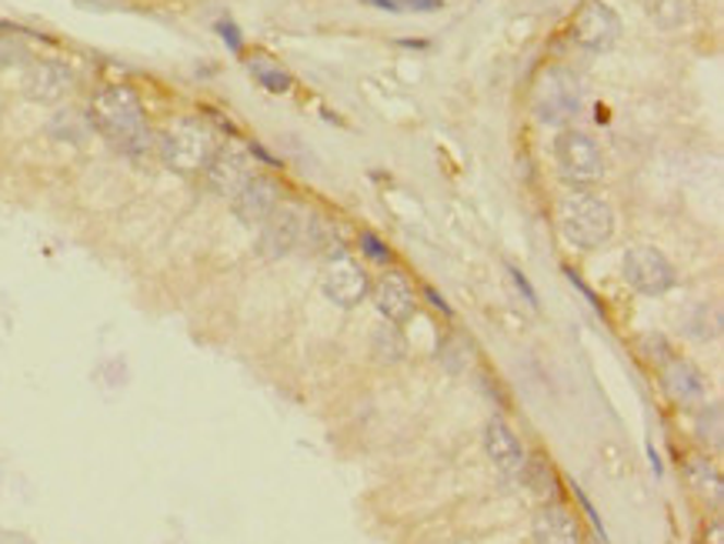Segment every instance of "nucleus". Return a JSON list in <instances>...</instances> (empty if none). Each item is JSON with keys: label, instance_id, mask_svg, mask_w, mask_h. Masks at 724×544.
I'll return each mask as SVG.
<instances>
[{"label": "nucleus", "instance_id": "obj_18", "mask_svg": "<svg viewBox=\"0 0 724 544\" xmlns=\"http://www.w3.org/2000/svg\"><path fill=\"white\" fill-rule=\"evenodd\" d=\"M248 71H251L254 81H258L264 91H271V94H287V91L294 87V78L277 64V60H271L268 54H254V57L248 60Z\"/></svg>", "mask_w": 724, "mask_h": 544}, {"label": "nucleus", "instance_id": "obj_17", "mask_svg": "<svg viewBox=\"0 0 724 544\" xmlns=\"http://www.w3.org/2000/svg\"><path fill=\"white\" fill-rule=\"evenodd\" d=\"M685 474H688V485L695 488L698 498L711 501V508H721V474H717V468H714L711 461L691 458L688 468H685Z\"/></svg>", "mask_w": 724, "mask_h": 544}, {"label": "nucleus", "instance_id": "obj_20", "mask_svg": "<svg viewBox=\"0 0 724 544\" xmlns=\"http://www.w3.org/2000/svg\"><path fill=\"white\" fill-rule=\"evenodd\" d=\"M375 354H378L381 360H391V365H397V360H404V354H407L404 334H401L394 324H384V328L375 334Z\"/></svg>", "mask_w": 724, "mask_h": 544}, {"label": "nucleus", "instance_id": "obj_27", "mask_svg": "<svg viewBox=\"0 0 724 544\" xmlns=\"http://www.w3.org/2000/svg\"><path fill=\"white\" fill-rule=\"evenodd\" d=\"M511 277H514V284H518V291H524V297L531 300V305H537V291L531 287V281L518 271V268H511Z\"/></svg>", "mask_w": 724, "mask_h": 544}, {"label": "nucleus", "instance_id": "obj_5", "mask_svg": "<svg viewBox=\"0 0 724 544\" xmlns=\"http://www.w3.org/2000/svg\"><path fill=\"white\" fill-rule=\"evenodd\" d=\"M555 167H558L565 185L591 188L605 177V154H601V147L591 134L565 128L555 138Z\"/></svg>", "mask_w": 724, "mask_h": 544}, {"label": "nucleus", "instance_id": "obj_12", "mask_svg": "<svg viewBox=\"0 0 724 544\" xmlns=\"http://www.w3.org/2000/svg\"><path fill=\"white\" fill-rule=\"evenodd\" d=\"M277 204H281V185L268 174H254L248 185L230 198L234 217L248 227H261L274 214Z\"/></svg>", "mask_w": 724, "mask_h": 544}, {"label": "nucleus", "instance_id": "obj_9", "mask_svg": "<svg viewBox=\"0 0 724 544\" xmlns=\"http://www.w3.org/2000/svg\"><path fill=\"white\" fill-rule=\"evenodd\" d=\"M305 227H308V217L297 204H277L274 214L261 224L258 255L264 261H281V258L294 255V248L305 240Z\"/></svg>", "mask_w": 724, "mask_h": 544}, {"label": "nucleus", "instance_id": "obj_16", "mask_svg": "<svg viewBox=\"0 0 724 544\" xmlns=\"http://www.w3.org/2000/svg\"><path fill=\"white\" fill-rule=\"evenodd\" d=\"M531 537L534 544H581L574 515L558 501L545 505L531 518Z\"/></svg>", "mask_w": 724, "mask_h": 544}, {"label": "nucleus", "instance_id": "obj_11", "mask_svg": "<svg viewBox=\"0 0 724 544\" xmlns=\"http://www.w3.org/2000/svg\"><path fill=\"white\" fill-rule=\"evenodd\" d=\"M207 188L221 198H234L254 177V157L240 144H221L204 167Z\"/></svg>", "mask_w": 724, "mask_h": 544}, {"label": "nucleus", "instance_id": "obj_13", "mask_svg": "<svg viewBox=\"0 0 724 544\" xmlns=\"http://www.w3.org/2000/svg\"><path fill=\"white\" fill-rule=\"evenodd\" d=\"M485 454L491 458V464L508 477H524V468H527V454L514 435V428L508 425L505 417H491L488 428H485Z\"/></svg>", "mask_w": 724, "mask_h": 544}, {"label": "nucleus", "instance_id": "obj_22", "mask_svg": "<svg viewBox=\"0 0 724 544\" xmlns=\"http://www.w3.org/2000/svg\"><path fill=\"white\" fill-rule=\"evenodd\" d=\"M698 438L711 448H721V407L717 404L698 414Z\"/></svg>", "mask_w": 724, "mask_h": 544}, {"label": "nucleus", "instance_id": "obj_21", "mask_svg": "<svg viewBox=\"0 0 724 544\" xmlns=\"http://www.w3.org/2000/svg\"><path fill=\"white\" fill-rule=\"evenodd\" d=\"M371 8L381 11H411V14H435L444 8V0H368Z\"/></svg>", "mask_w": 724, "mask_h": 544}, {"label": "nucleus", "instance_id": "obj_24", "mask_svg": "<svg viewBox=\"0 0 724 544\" xmlns=\"http://www.w3.org/2000/svg\"><path fill=\"white\" fill-rule=\"evenodd\" d=\"M360 251H365V255H368L371 261H378V264H388V261H391V248L384 245L378 234H371V230H360Z\"/></svg>", "mask_w": 724, "mask_h": 544}, {"label": "nucleus", "instance_id": "obj_15", "mask_svg": "<svg viewBox=\"0 0 724 544\" xmlns=\"http://www.w3.org/2000/svg\"><path fill=\"white\" fill-rule=\"evenodd\" d=\"M661 385H665L668 398L681 407H695L704 401V378L695 365L681 357H665L661 365Z\"/></svg>", "mask_w": 724, "mask_h": 544}, {"label": "nucleus", "instance_id": "obj_1", "mask_svg": "<svg viewBox=\"0 0 724 544\" xmlns=\"http://www.w3.org/2000/svg\"><path fill=\"white\" fill-rule=\"evenodd\" d=\"M91 128L110 141V147H117L131 161H147L151 151L157 147V138L147 125V110L144 100L138 97L134 87L128 84H107L91 97V110H87Z\"/></svg>", "mask_w": 724, "mask_h": 544}, {"label": "nucleus", "instance_id": "obj_19", "mask_svg": "<svg viewBox=\"0 0 724 544\" xmlns=\"http://www.w3.org/2000/svg\"><path fill=\"white\" fill-rule=\"evenodd\" d=\"M644 11L661 31H675L691 17V0H644Z\"/></svg>", "mask_w": 724, "mask_h": 544}, {"label": "nucleus", "instance_id": "obj_26", "mask_svg": "<svg viewBox=\"0 0 724 544\" xmlns=\"http://www.w3.org/2000/svg\"><path fill=\"white\" fill-rule=\"evenodd\" d=\"M217 31H221V37H224V44H227L234 54H240V47H245V40L237 37V27H234L230 21H221V24H217Z\"/></svg>", "mask_w": 724, "mask_h": 544}, {"label": "nucleus", "instance_id": "obj_7", "mask_svg": "<svg viewBox=\"0 0 724 544\" xmlns=\"http://www.w3.org/2000/svg\"><path fill=\"white\" fill-rule=\"evenodd\" d=\"M621 271H625V281L644 294V297H665L675 284H678V271L675 264L668 261V255L654 248V245H634L625 251V261H621Z\"/></svg>", "mask_w": 724, "mask_h": 544}, {"label": "nucleus", "instance_id": "obj_8", "mask_svg": "<svg viewBox=\"0 0 724 544\" xmlns=\"http://www.w3.org/2000/svg\"><path fill=\"white\" fill-rule=\"evenodd\" d=\"M571 40L587 54H605L621 40V17L605 0H587L571 21Z\"/></svg>", "mask_w": 724, "mask_h": 544}, {"label": "nucleus", "instance_id": "obj_2", "mask_svg": "<svg viewBox=\"0 0 724 544\" xmlns=\"http://www.w3.org/2000/svg\"><path fill=\"white\" fill-rule=\"evenodd\" d=\"M555 224H558L561 237L578 251L605 248L608 240L615 237V227H618L615 208L601 194H591L584 188H571L568 194L558 198Z\"/></svg>", "mask_w": 724, "mask_h": 544}, {"label": "nucleus", "instance_id": "obj_25", "mask_svg": "<svg viewBox=\"0 0 724 544\" xmlns=\"http://www.w3.org/2000/svg\"><path fill=\"white\" fill-rule=\"evenodd\" d=\"M574 495H578V501H581V508H584V515H587V518H591V524H594V531H597V534H601V544H605V541H608V534H605V524H601V515H597V511H594V505H591V498H587V495H584V492H581V488H578V485H574Z\"/></svg>", "mask_w": 724, "mask_h": 544}, {"label": "nucleus", "instance_id": "obj_3", "mask_svg": "<svg viewBox=\"0 0 724 544\" xmlns=\"http://www.w3.org/2000/svg\"><path fill=\"white\" fill-rule=\"evenodd\" d=\"M214 151H217V138L198 117L174 120V125H167L157 138V154H161L164 167L180 177L204 174Z\"/></svg>", "mask_w": 724, "mask_h": 544}, {"label": "nucleus", "instance_id": "obj_23", "mask_svg": "<svg viewBox=\"0 0 724 544\" xmlns=\"http://www.w3.org/2000/svg\"><path fill=\"white\" fill-rule=\"evenodd\" d=\"M31 60V50L14 40V37H0V71H11V68H24Z\"/></svg>", "mask_w": 724, "mask_h": 544}, {"label": "nucleus", "instance_id": "obj_10", "mask_svg": "<svg viewBox=\"0 0 724 544\" xmlns=\"http://www.w3.org/2000/svg\"><path fill=\"white\" fill-rule=\"evenodd\" d=\"M21 91L37 104H57L74 91V71L57 57H31L21 74Z\"/></svg>", "mask_w": 724, "mask_h": 544}, {"label": "nucleus", "instance_id": "obj_28", "mask_svg": "<svg viewBox=\"0 0 724 544\" xmlns=\"http://www.w3.org/2000/svg\"><path fill=\"white\" fill-rule=\"evenodd\" d=\"M425 297L431 300V305H435V308H438L441 315H448V318H451V305H448V300H444V297H441V294H438L435 287H425Z\"/></svg>", "mask_w": 724, "mask_h": 544}, {"label": "nucleus", "instance_id": "obj_4", "mask_svg": "<svg viewBox=\"0 0 724 544\" xmlns=\"http://www.w3.org/2000/svg\"><path fill=\"white\" fill-rule=\"evenodd\" d=\"M584 107V87L574 71L548 68L534 84V117L537 125L565 131Z\"/></svg>", "mask_w": 724, "mask_h": 544}, {"label": "nucleus", "instance_id": "obj_14", "mask_svg": "<svg viewBox=\"0 0 724 544\" xmlns=\"http://www.w3.org/2000/svg\"><path fill=\"white\" fill-rule=\"evenodd\" d=\"M375 308H378V315H381L388 324H394V328H401V324H407V321L414 318L417 297H414L411 281H407L401 271H391V274H384V277L375 284Z\"/></svg>", "mask_w": 724, "mask_h": 544}, {"label": "nucleus", "instance_id": "obj_6", "mask_svg": "<svg viewBox=\"0 0 724 544\" xmlns=\"http://www.w3.org/2000/svg\"><path fill=\"white\" fill-rule=\"evenodd\" d=\"M321 291L331 305L351 311L357 308L360 300H368L371 294V274L365 271L357 258H351L347 251H337V255H328L324 258V268H321Z\"/></svg>", "mask_w": 724, "mask_h": 544}]
</instances>
